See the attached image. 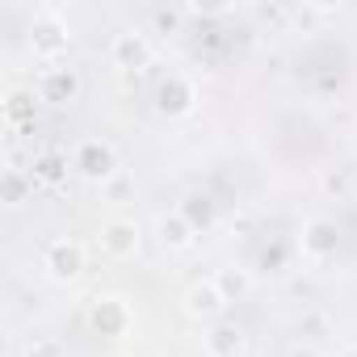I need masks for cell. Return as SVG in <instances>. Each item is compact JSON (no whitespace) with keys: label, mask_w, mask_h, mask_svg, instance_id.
<instances>
[{"label":"cell","mask_w":357,"mask_h":357,"mask_svg":"<svg viewBox=\"0 0 357 357\" xmlns=\"http://www.w3.org/2000/svg\"><path fill=\"white\" fill-rule=\"evenodd\" d=\"M160 231H164V244H176V248H185V244H190V236H185V227H181V223H168V219H164V227H160Z\"/></svg>","instance_id":"cell-5"},{"label":"cell","mask_w":357,"mask_h":357,"mask_svg":"<svg viewBox=\"0 0 357 357\" xmlns=\"http://www.w3.org/2000/svg\"><path fill=\"white\" fill-rule=\"evenodd\" d=\"M219 307H223V294H219V290H211V286L190 290V311H194V315H215Z\"/></svg>","instance_id":"cell-3"},{"label":"cell","mask_w":357,"mask_h":357,"mask_svg":"<svg viewBox=\"0 0 357 357\" xmlns=\"http://www.w3.org/2000/svg\"><path fill=\"white\" fill-rule=\"evenodd\" d=\"M294 357H315V353H294Z\"/></svg>","instance_id":"cell-7"},{"label":"cell","mask_w":357,"mask_h":357,"mask_svg":"<svg viewBox=\"0 0 357 357\" xmlns=\"http://www.w3.org/2000/svg\"><path fill=\"white\" fill-rule=\"evenodd\" d=\"M122 55H135V59H143V43H139V38H130V34H126V38H122V43H118V59H122Z\"/></svg>","instance_id":"cell-6"},{"label":"cell","mask_w":357,"mask_h":357,"mask_svg":"<svg viewBox=\"0 0 357 357\" xmlns=\"http://www.w3.org/2000/svg\"><path fill=\"white\" fill-rule=\"evenodd\" d=\"M240 349H244V340H240L236 328H219V332L211 336V353H215V357H240Z\"/></svg>","instance_id":"cell-4"},{"label":"cell","mask_w":357,"mask_h":357,"mask_svg":"<svg viewBox=\"0 0 357 357\" xmlns=\"http://www.w3.org/2000/svg\"><path fill=\"white\" fill-rule=\"evenodd\" d=\"M135 244H139V227H135V223H109V227H105V248H109L114 257L135 252Z\"/></svg>","instance_id":"cell-2"},{"label":"cell","mask_w":357,"mask_h":357,"mask_svg":"<svg viewBox=\"0 0 357 357\" xmlns=\"http://www.w3.org/2000/svg\"><path fill=\"white\" fill-rule=\"evenodd\" d=\"M80 269H84V252H80V244L59 240V244L51 248V273H55V278H76Z\"/></svg>","instance_id":"cell-1"}]
</instances>
